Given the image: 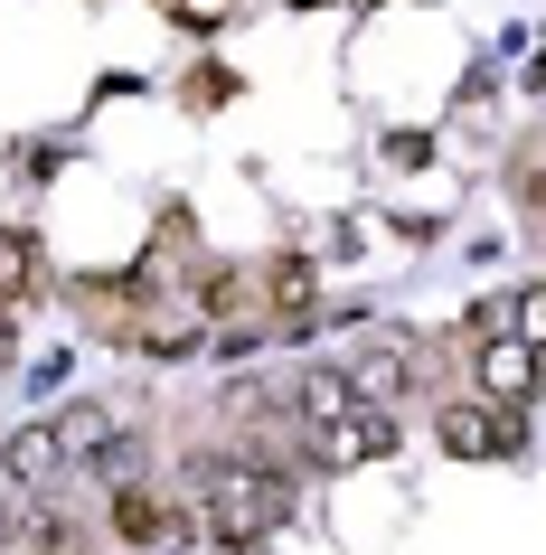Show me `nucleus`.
Masks as SVG:
<instances>
[{
    "label": "nucleus",
    "mask_w": 546,
    "mask_h": 555,
    "mask_svg": "<svg viewBox=\"0 0 546 555\" xmlns=\"http://www.w3.org/2000/svg\"><path fill=\"white\" fill-rule=\"evenodd\" d=\"M433 434H443V452H461V462H518V452H528V414H518V405H471V396H443Z\"/></svg>",
    "instance_id": "f257e3e1"
},
{
    "label": "nucleus",
    "mask_w": 546,
    "mask_h": 555,
    "mask_svg": "<svg viewBox=\"0 0 546 555\" xmlns=\"http://www.w3.org/2000/svg\"><path fill=\"white\" fill-rule=\"evenodd\" d=\"M386 452H396V414L368 405V396H358L340 424H320V434H312V462L320 470H358V462H386Z\"/></svg>",
    "instance_id": "f03ea898"
},
{
    "label": "nucleus",
    "mask_w": 546,
    "mask_h": 555,
    "mask_svg": "<svg viewBox=\"0 0 546 555\" xmlns=\"http://www.w3.org/2000/svg\"><path fill=\"white\" fill-rule=\"evenodd\" d=\"M0 555H86L76 518H58L48 499H10L0 508Z\"/></svg>",
    "instance_id": "7ed1b4c3"
},
{
    "label": "nucleus",
    "mask_w": 546,
    "mask_h": 555,
    "mask_svg": "<svg viewBox=\"0 0 546 555\" xmlns=\"http://www.w3.org/2000/svg\"><path fill=\"white\" fill-rule=\"evenodd\" d=\"M114 537L123 546H179L189 518H179L161 490H142V480H114Z\"/></svg>",
    "instance_id": "20e7f679"
},
{
    "label": "nucleus",
    "mask_w": 546,
    "mask_h": 555,
    "mask_svg": "<svg viewBox=\"0 0 546 555\" xmlns=\"http://www.w3.org/2000/svg\"><path fill=\"white\" fill-rule=\"evenodd\" d=\"M58 470H66V434H58V414H48V424H20V434L0 442V480H10V490H48Z\"/></svg>",
    "instance_id": "39448f33"
},
{
    "label": "nucleus",
    "mask_w": 546,
    "mask_h": 555,
    "mask_svg": "<svg viewBox=\"0 0 546 555\" xmlns=\"http://www.w3.org/2000/svg\"><path fill=\"white\" fill-rule=\"evenodd\" d=\"M348 405H358V386H348V367H302V386H292V424H302V434H320V424H340Z\"/></svg>",
    "instance_id": "423d86ee"
},
{
    "label": "nucleus",
    "mask_w": 546,
    "mask_h": 555,
    "mask_svg": "<svg viewBox=\"0 0 546 555\" xmlns=\"http://www.w3.org/2000/svg\"><path fill=\"white\" fill-rule=\"evenodd\" d=\"M481 386L499 396V405H518V396L537 386V349H528L518 330H490V349H481Z\"/></svg>",
    "instance_id": "0eeeda50"
},
{
    "label": "nucleus",
    "mask_w": 546,
    "mask_h": 555,
    "mask_svg": "<svg viewBox=\"0 0 546 555\" xmlns=\"http://www.w3.org/2000/svg\"><path fill=\"white\" fill-rule=\"evenodd\" d=\"M38 293V235L29 227H0V311Z\"/></svg>",
    "instance_id": "6e6552de"
},
{
    "label": "nucleus",
    "mask_w": 546,
    "mask_h": 555,
    "mask_svg": "<svg viewBox=\"0 0 546 555\" xmlns=\"http://www.w3.org/2000/svg\"><path fill=\"white\" fill-rule=\"evenodd\" d=\"M405 377H415V358H405V349H358V367H348V386H358L368 405H386Z\"/></svg>",
    "instance_id": "1a4fd4ad"
},
{
    "label": "nucleus",
    "mask_w": 546,
    "mask_h": 555,
    "mask_svg": "<svg viewBox=\"0 0 546 555\" xmlns=\"http://www.w3.org/2000/svg\"><path fill=\"white\" fill-rule=\"evenodd\" d=\"M58 434H66V462H94V452H104V434H114V414H104V405H66Z\"/></svg>",
    "instance_id": "9d476101"
},
{
    "label": "nucleus",
    "mask_w": 546,
    "mask_h": 555,
    "mask_svg": "<svg viewBox=\"0 0 546 555\" xmlns=\"http://www.w3.org/2000/svg\"><path fill=\"white\" fill-rule=\"evenodd\" d=\"M274 301L292 321H312V263H274Z\"/></svg>",
    "instance_id": "9b49d317"
},
{
    "label": "nucleus",
    "mask_w": 546,
    "mask_h": 555,
    "mask_svg": "<svg viewBox=\"0 0 546 555\" xmlns=\"http://www.w3.org/2000/svg\"><path fill=\"white\" fill-rule=\"evenodd\" d=\"M386 160H396V170H424V160H433V132H386Z\"/></svg>",
    "instance_id": "f8f14e48"
},
{
    "label": "nucleus",
    "mask_w": 546,
    "mask_h": 555,
    "mask_svg": "<svg viewBox=\"0 0 546 555\" xmlns=\"http://www.w3.org/2000/svg\"><path fill=\"white\" fill-rule=\"evenodd\" d=\"M179 20H189V29H207V20H227V0H170Z\"/></svg>",
    "instance_id": "ddd939ff"
},
{
    "label": "nucleus",
    "mask_w": 546,
    "mask_h": 555,
    "mask_svg": "<svg viewBox=\"0 0 546 555\" xmlns=\"http://www.w3.org/2000/svg\"><path fill=\"white\" fill-rule=\"evenodd\" d=\"M528 396H546V339H537V386H528Z\"/></svg>",
    "instance_id": "4468645a"
},
{
    "label": "nucleus",
    "mask_w": 546,
    "mask_h": 555,
    "mask_svg": "<svg viewBox=\"0 0 546 555\" xmlns=\"http://www.w3.org/2000/svg\"><path fill=\"white\" fill-rule=\"evenodd\" d=\"M0 367H10V321H0Z\"/></svg>",
    "instance_id": "2eb2a0df"
},
{
    "label": "nucleus",
    "mask_w": 546,
    "mask_h": 555,
    "mask_svg": "<svg viewBox=\"0 0 546 555\" xmlns=\"http://www.w3.org/2000/svg\"><path fill=\"white\" fill-rule=\"evenodd\" d=\"M537 198H546V179H537Z\"/></svg>",
    "instance_id": "dca6fc26"
}]
</instances>
